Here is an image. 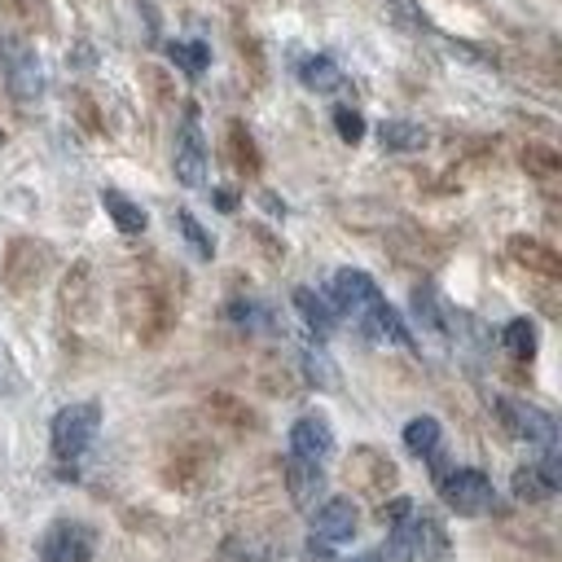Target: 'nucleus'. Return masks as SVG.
<instances>
[{"label":"nucleus","instance_id":"obj_1","mask_svg":"<svg viewBox=\"0 0 562 562\" xmlns=\"http://www.w3.org/2000/svg\"><path fill=\"white\" fill-rule=\"evenodd\" d=\"M101 430V404L97 400H75L66 408L53 413V426H48V439H53V457L61 465H75L83 461V452L92 448Z\"/></svg>","mask_w":562,"mask_h":562},{"label":"nucleus","instance_id":"obj_2","mask_svg":"<svg viewBox=\"0 0 562 562\" xmlns=\"http://www.w3.org/2000/svg\"><path fill=\"white\" fill-rule=\"evenodd\" d=\"M439 496H443V505H448L452 514H461V518H479V514H487V509L496 505L492 479H487L483 470H470V465L448 470V474L439 479Z\"/></svg>","mask_w":562,"mask_h":562},{"label":"nucleus","instance_id":"obj_3","mask_svg":"<svg viewBox=\"0 0 562 562\" xmlns=\"http://www.w3.org/2000/svg\"><path fill=\"white\" fill-rule=\"evenodd\" d=\"M496 417L505 422V430L514 435V439H527V443H536V448H558V422L544 413V408H536V404H527V400H509V395H501L496 400Z\"/></svg>","mask_w":562,"mask_h":562},{"label":"nucleus","instance_id":"obj_4","mask_svg":"<svg viewBox=\"0 0 562 562\" xmlns=\"http://www.w3.org/2000/svg\"><path fill=\"white\" fill-rule=\"evenodd\" d=\"M97 531L79 518H57L40 540V562H92Z\"/></svg>","mask_w":562,"mask_h":562},{"label":"nucleus","instance_id":"obj_5","mask_svg":"<svg viewBox=\"0 0 562 562\" xmlns=\"http://www.w3.org/2000/svg\"><path fill=\"white\" fill-rule=\"evenodd\" d=\"M4 83H9V97L18 105H35L40 101V92H44V66H40V57H35L31 44H22V40H9L4 44Z\"/></svg>","mask_w":562,"mask_h":562},{"label":"nucleus","instance_id":"obj_6","mask_svg":"<svg viewBox=\"0 0 562 562\" xmlns=\"http://www.w3.org/2000/svg\"><path fill=\"white\" fill-rule=\"evenodd\" d=\"M171 171L184 189H202L206 184V140H202V127L198 119L189 114L176 132V149H171Z\"/></svg>","mask_w":562,"mask_h":562},{"label":"nucleus","instance_id":"obj_7","mask_svg":"<svg viewBox=\"0 0 562 562\" xmlns=\"http://www.w3.org/2000/svg\"><path fill=\"white\" fill-rule=\"evenodd\" d=\"M329 303H334L342 316L360 321L373 303H382V290H378V281H373L369 272H360V268H338L334 281H329Z\"/></svg>","mask_w":562,"mask_h":562},{"label":"nucleus","instance_id":"obj_8","mask_svg":"<svg viewBox=\"0 0 562 562\" xmlns=\"http://www.w3.org/2000/svg\"><path fill=\"white\" fill-rule=\"evenodd\" d=\"M285 487H290V501H294V509H303V514H312L316 509V501L325 496V470H321V461H307V457H285Z\"/></svg>","mask_w":562,"mask_h":562},{"label":"nucleus","instance_id":"obj_9","mask_svg":"<svg viewBox=\"0 0 562 562\" xmlns=\"http://www.w3.org/2000/svg\"><path fill=\"white\" fill-rule=\"evenodd\" d=\"M356 527H360V509H356L347 496H334V501H325L321 509H312V536L325 540V544L351 540Z\"/></svg>","mask_w":562,"mask_h":562},{"label":"nucleus","instance_id":"obj_10","mask_svg":"<svg viewBox=\"0 0 562 562\" xmlns=\"http://www.w3.org/2000/svg\"><path fill=\"white\" fill-rule=\"evenodd\" d=\"M290 452L294 457H307V461H325L334 452V430L321 413H303L294 426H290Z\"/></svg>","mask_w":562,"mask_h":562},{"label":"nucleus","instance_id":"obj_11","mask_svg":"<svg viewBox=\"0 0 562 562\" xmlns=\"http://www.w3.org/2000/svg\"><path fill=\"white\" fill-rule=\"evenodd\" d=\"M553 492H558V448H549L540 461H531L514 474V496L518 501H549Z\"/></svg>","mask_w":562,"mask_h":562},{"label":"nucleus","instance_id":"obj_12","mask_svg":"<svg viewBox=\"0 0 562 562\" xmlns=\"http://www.w3.org/2000/svg\"><path fill=\"white\" fill-rule=\"evenodd\" d=\"M294 307H299V316H303V325H307L312 334H321V338L334 334V325H338V307H334L325 294L299 285V290H294Z\"/></svg>","mask_w":562,"mask_h":562},{"label":"nucleus","instance_id":"obj_13","mask_svg":"<svg viewBox=\"0 0 562 562\" xmlns=\"http://www.w3.org/2000/svg\"><path fill=\"white\" fill-rule=\"evenodd\" d=\"M277 553H281V544H277L272 536H259V531L233 536V540H224V549H220L224 562H277Z\"/></svg>","mask_w":562,"mask_h":562},{"label":"nucleus","instance_id":"obj_14","mask_svg":"<svg viewBox=\"0 0 562 562\" xmlns=\"http://www.w3.org/2000/svg\"><path fill=\"white\" fill-rule=\"evenodd\" d=\"M378 140L391 154H417L426 145V127L413 123V119H382L378 123Z\"/></svg>","mask_w":562,"mask_h":562},{"label":"nucleus","instance_id":"obj_15","mask_svg":"<svg viewBox=\"0 0 562 562\" xmlns=\"http://www.w3.org/2000/svg\"><path fill=\"white\" fill-rule=\"evenodd\" d=\"M101 206H105V215L114 220V228L119 233H145V224H149V215H145V206L140 202H132L127 193H119V189H101Z\"/></svg>","mask_w":562,"mask_h":562},{"label":"nucleus","instance_id":"obj_16","mask_svg":"<svg viewBox=\"0 0 562 562\" xmlns=\"http://www.w3.org/2000/svg\"><path fill=\"white\" fill-rule=\"evenodd\" d=\"M299 79H303L307 92H338L342 88V66L334 57L316 53V57H303L299 61Z\"/></svg>","mask_w":562,"mask_h":562},{"label":"nucleus","instance_id":"obj_17","mask_svg":"<svg viewBox=\"0 0 562 562\" xmlns=\"http://www.w3.org/2000/svg\"><path fill=\"white\" fill-rule=\"evenodd\" d=\"M501 347H505L514 360H531V356H536V347H540L536 321H527V316H514V321L501 329Z\"/></svg>","mask_w":562,"mask_h":562},{"label":"nucleus","instance_id":"obj_18","mask_svg":"<svg viewBox=\"0 0 562 562\" xmlns=\"http://www.w3.org/2000/svg\"><path fill=\"white\" fill-rule=\"evenodd\" d=\"M439 439H443V426H439L435 417H426V413L404 426V448H408L413 457H435V452H439Z\"/></svg>","mask_w":562,"mask_h":562},{"label":"nucleus","instance_id":"obj_19","mask_svg":"<svg viewBox=\"0 0 562 562\" xmlns=\"http://www.w3.org/2000/svg\"><path fill=\"white\" fill-rule=\"evenodd\" d=\"M167 57H171L184 75L198 79V75L211 66V44H202V40H171V44H167Z\"/></svg>","mask_w":562,"mask_h":562},{"label":"nucleus","instance_id":"obj_20","mask_svg":"<svg viewBox=\"0 0 562 562\" xmlns=\"http://www.w3.org/2000/svg\"><path fill=\"white\" fill-rule=\"evenodd\" d=\"M509 250H514L518 263H527V268H536V272H544V277H558V255H553L549 246H540L536 237H514Z\"/></svg>","mask_w":562,"mask_h":562},{"label":"nucleus","instance_id":"obj_21","mask_svg":"<svg viewBox=\"0 0 562 562\" xmlns=\"http://www.w3.org/2000/svg\"><path fill=\"white\" fill-rule=\"evenodd\" d=\"M224 316H228L233 325H241V329H268V325H272V312H268L263 303H250V299H233V303L224 307Z\"/></svg>","mask_w":562,"mask_h":562},{"label":"nucleus","instance_id":"obj_22","mask_svg":"<svg viewBox=\"0 0 562 562\" xmlns=\"http://www.w3.org/2000/svg\"><path fill=\"white\" fill-rule=\"evenodd\" d=\"M303 373H307V382L321 386V391H334V386H338V369L329 364V356H325L321 347H307V351H303Z\"/></svg>","mask_w":562,"mask_h":562},{"label":"nucleus","instance_id":"obj_23","mask_svg":"<svg viewBox=\"0 0 562 562\" xmlns=\"http://www.w3.org/2000/svg\"><path fill=\"white\" fill-rule=\"evenodd\" d=\"M176 228L184 233V241H189V250L198 255V259H211L215 255V241H211V233L189 215V211H176Z\"/></svg>","mask_w":562,"mask_h":562},{"label":"nucleus","instance_id":"obj_24","mask_svg":"<svg viewBox=\"0 0 562 562\" xmlns=\"http://www.w3.org/2000/svg\"><path fill=\"white\" fill-rule=\"evenodd\" d=\"M334 132H338L347 145L364 140V114H360V110H351V105H338V110H334Z\"/></svg>","mask_w":562,"mask_h":562},{"label":"nucleus","instance_id":"obj_25","mask_svg":"<svg viewBox=\"0 0 562 562\" xmlns=\"http://www.w3.org/2000/svg\"><path fill=\"white\" fill-rule=\"evenodd\" d=\"M522 167L536 171V176H553V171H558V154L544 149V145H531V149L522 154Z\"/></svg>","mask_w":562,"mask_h":562},{"label":"nucleus","instance_id":"obj_26","mask_svg":"<svg viewBox=\"0 0 562 562\" xmlns=\"http://www.w3.org/2000/svg\"><path fill=\"white\" fill-rule=\"evenodd\" d=\"M233 158H237V167H259V158H255V145H250V132H241L237 123H233Z\"/></svg>","mask_w":562,"mask_h":562},{"label":"nucleus","instance_id":"obj_27","mask_svg":"<svg viewBox=\"0 0 562 562\" xmlns=\"http://www.w3.org/2000/svg\"><path fill=\"white\" fill-rule=\"evenodd\" d=\"M215 206H224V211H233V206H237V198H233V193H215Z\"/></svg>","mask_w":562,"mask_h":562},{"label":"nucleus","instance_id":"obj_28","mask_svg":"<svg viewBox=\"0 0 562 562\" xmlns=\"http://www.w3.org/2000/svg\"><path fill=\"white\" fill-rule=\"evenodd\" d=\"M391 4H395V9H404V13H413V9H417V0H391Z\"/></svg>","mask_w":562,"mask_h":562},{"label":"nucleus","instance_id":"obj_29","mask_svg":"<svg viewBox=\"0 0 562 562\" xmlns=\"http://www.w3.org/2000/svg\"><path fill=\"white\" fill-rule=\"evenodd\" d=\"M351 562H382V553H360V558H351Z\"/></svg>","mask_w":562,"mask_h":562}]
</instances>
